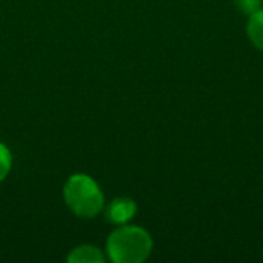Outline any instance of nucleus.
Here are the masks:
<instances>
[{"mask_svg": "<svg viewBox=\"0 0 263 263\" xmlns=\"http://www.w3.org/2000/svg\"><path fill=\"white\" fill-rule=\"evenodd\" d=\"M106 250L114 263H140L151 254L153 240L140 227H122L111 233Z\"/></svg>", "mask_w": 263, "mask_h": 263, "instance_id": "f257e3e1", "label": "nucleus"}, {"mask_svg": "<svg viewBox=\"0 0 263 263\" xmlns=\"http://www.w3.org/2000/svg\"><path fill=\"white\" fill-rule=\"evenodd\" d=\"M63 196L66 205L79 217H96L103 208V194L99 185L85 174H74L68 179Z\"/></svg>", "mask_w": 263, "mask_h": 263, "instance_id": "f03ea898", "label": "nucleus"}, {"mask_svg": "<svg viewBox=\"0 0 263 263\" xmlns=\"http://www.w3.org/2000/svg\"><path fill=\"white\" fill-rule=\"evenodd\" d=\"M136 211H137V205L134 203V200L128 197H119V199H114L111 205L108 206L106 217L112 223L123 225L134 217Z\"/></svg>", "mask_w": 263, "mask_h": 263, "instance_id": "7ed1b4c3", "label": "nucleus"}, {"mask_svg": "<svg viewBox=\"0 0 263 263\" xmlns=\"http://www.w3.org/2000/svg\"><path fill=\"white\" fill-rule=\"evenodd\" d=\"M68 262L71 263H103L105 257L100 250L91 247V245H82L74 248L69 256Z\"/></svg>", "mask_w": 263, "mask_h": 263, "instance_id": "20e7f679", "label": "nucleus"}, {"mask_svg": "<svg viewBox=\"0 0 263 263\" xmlns=\"http://www.w3.org/2000/svg\"><path fill=\"white\" fill-rule=\"evenodd\" d=\"M247 34L251 43L263 51V8L250 15L247 23Z\"/></svg>", "mask_w": 263, "mask_h": 263, "instance_id": "39448f33", "label": "nucleus"}, {"mask_svg": "<svg viewBox=\"0 0 263 263\" xmlns=\"http://www.w3.org/2000/svg\"><path fill=\"white\" fill-rule=\"evenodd\" d=\"M11 162H12V159H11V153H9V149L3 145V143H0V182L6 177V174L9 173V170H11Z\"/></svg>", "mask_w": 263, "mask_h": 263, "instance_id": "423d86ee", "label": "nucleus"}, {"mask_svg": "<svg viewBox=\"0 0 263 263\" xmlns=\"http://www.w3.org/2000/svg\"><path fill=\"white\" fill-rule=\"evenodd\" d=\"M234 2L237 9L248 17L262 8V0H234Z\"/></svg>", "mask_w": 263, "mask_h": 263, "instance_id": "0eeeda50", "label": "nucleus"}]
</instances>
